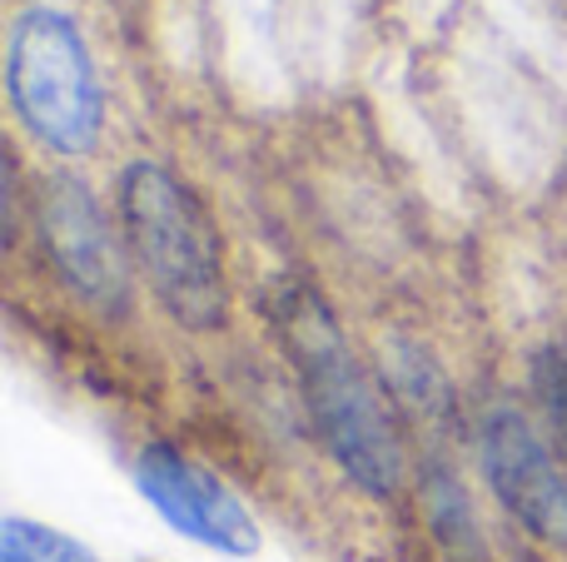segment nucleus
Here are the masks:
<instances>
[{"instance_id":"obj_1","label":"nucleus","mask_w":567,"mask_h":562,"mask_svg":"<svg viewBox=\"0 0 567 562\" xmlns=\"http://www.w3.org/2000/svg\"><path fill=\"white\" fill-rule=\"evenodd\" d=\"M279 339L299 374L303 404L319 428L329 458L343 468L353 488L369 498H393L403 483V438L383 394L373 388L369 368L359 364L353 344L343 339L333 309L313 289L289 284L275 309Z\"/></svg>"},{"instance_id":"obj_2","label":"nucleus","mask_w":567,"mask_h":562,"mask_svg":"<svg viewBox=\"0 0 567 562\" xmlns=\"http://www.w3.org/2000/svg\"><path fill=\"white\" fill-rule=\"evenodd\" d=\"M115 215L140 279L155 289L169 319L195 334H215L229 319L225 244L205 199L155 159L125 165L115 185Z\"/></svg>"},{"instance_id":"obj_3","label":"nucleus","mask_w":567,"mask_h":562,"mask_svg":"<svg viewBox=\"0 0 567 562\" xmlns=\"http://www.w3.org/2000/svg\"><path fill=\"white\" fill-rule=\"evenodd\" d=\"M6 95L16 119L45 149L80 159L105 135V85L65 10L30 6L6 40Z\"/></svg>"},{"instance_id":"obj_4","label":"nucleus","mask_w":567,"mask_h":562,"mask_svg":"<svg viewBox=\"0 0 567 562\" xmlns=\"http://www.w3.org/2000/svg\"><path fill=\"white\" fill-rule=\"evenodd\" d=\"M35 235L55 279L100 314H125L130 304V244L110 225L100 199L75 175H50L35 189Z\"/></svg>"},{"instance_id":"obj_5","label":"nucleus","mask_w":567,"mask_h":562,"mask_svg":"<svg viewBox=\"0 0 567 562\" xmlns=\"http://www.w3.org/2000/svg\"><path fill=\"white\" fill-rule=\"evenodd\" d=\"M478 458L493 498L538 543L567 548V473L533 418L518 408H493L478 428Z\"/></svg>"},{"instance_id":"obj_6","label":"nucleus","mask_w":567,"mask_h":562,"mask_svg":"<svg viewBox=\"0 0 567 562\" xmlns=\"http://www.w3.org/2000/svg\"><path fill=\"white\" fill-rule=\"evenodd\" d=\"M135 488L145 493V503L155 508L175 533L189 538V543L215 548V553H225V558L259 553V523L249 518V508L239 503L209 468L189 464L179 448H169V444L140 448Z\"/></svg>"},{"instance_id":"obj_7","label":"nucleus","mask_w":567,"mask_h":562,"mask_svg":"<svg viewBox=\"0 0 567 562\" xmlns=\"http://www.w3.org/2000/svg\"><path fill=\"white\" fill-rule=\"evenodd\" d=\"M0 562H95L85 543L70 533H55L30 518H6L0 523Z\"/></svg>"},{"instance_id":"obj_8","label":"nucleus","mask_w":567,"mask_h":562,"mask_svg":"<svg viewBox=\"0 0 567 562\" xmlns=\"http://www.w3.org/2000/svg\"><path fill=\"white\" fill-rule=\"evenodd\" d=\"M533 394H538V408L548 418L553 444L567 458V344L538 348V358H533Z\"/></svg>"},{"instance_id":"obj_9","label":"nucleus","mask_w":567,"mask_h":562,"mask_svg":"<svg viewBox=\"0 0 567 562\" xmlns=\"http://www.w3.org/2000/svg\"><path fill=\"white\" fill-rule=\"evenodd\" d=\"M423 493H429L433 528H439L443 538H468V533H473L468 498H463V488L453 483L449 473H429V483H423Z\"/></svg>"}]
</instances>
